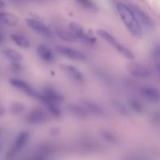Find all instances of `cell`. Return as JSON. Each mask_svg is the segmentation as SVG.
I'll use <instances>...</instances> for the list:
<instances>
[{
	"mask_svg": "<svg viewBox=\"0 0 160 160\" xmlns=\"http://www.w3.org/2000/svg\"><path fill=\"white\" fill-rule=\"evenodd\" d=\"M29 136V132L27 131H24L21 132L19 135L18 136V138L16 139V141L14 142V149L13 151L15 152L21 149L22 147L24 145L27 140L28 139Z\"/></svg>",
	"mask_w": 160,
	"mask_h": 160,
	"instance_id": "cell-17",
	"label": "cell"
},
{
	"mask_svg": "<svg viewBox=\"0 0 160 160\" xmlns=\"http://www.w3.org/2000/svg\"><path fill=\"white\" fill-rule=\"evenodd\" d=\"M46 119L45 114L41 111H34L29 114L28 120L32 123H42Z\"/></svg>",
	"mask_w": 160,
	"mask_h": 160,
	"instance_id": "cell-19",
	"label": "cell"
},
{
	"mask_svg": "<svg viewBox=\"0 0 160 160\" xmlns=\"http://www.w3.org/2000/svg\"><path fill=\"white\" fill-rule=\"evenodd\" d=\"M10 68L14 73H21L23 71L22 65L18 62H12L10 64Z\"/></svg>",
	"mask_w": 160,
	"mask_h": 160,
	"instance_id": "cell-22",
	"label": "cell"
},
{
	"mask_svg": "<svg viewBox=\"0 0 160 160\" xmlns=\"http://www.w3.org/2000/svg\"><path fill=\"white\" fill-rule=\"evenodd\" d=\"M3 39H4L3 36H2V33L0 32V43H1L3 41Z\"/></svg>",
	"mask_w": 160,
	"mask_h": 160,
	"instance_id": "cell-26",
	"label": "cell"
},
{
	"mask_svg": "<svg viewBox=\"0 0 160 160\" xmlns=\"http://www.w3.org/2000/svg\"><path fill=\"white\" fill-rule=\"evenodd\" d=\"M55 32L58 38L64 41L74 42L77 41L75 36L72 34L69 29H66L61 28H57L55 29Z\"/></svg>",
	"mask_w": 160,
	"mask_h": 160,
	"instance_id": "cell-12",
	"label": "cell"
},
{
	"mask_svg": "<svg viewBox=\"0 0 160 160\" xmlns=\"http://www.w3.org/2000/svg\"><path fill=\"white\" fill-rule=\"evenodd\" d=\"M97 33L99 37L106 41L108 44L114 47V48L119 52L121 55L129 60H134V56L132 52L123 44L119 43L116 39L108 32L103 29H99L97 31Z\"/></svg>",
	"mask_w": 160,
	"mask_h": 160,
	"instance_id": "cell-2",
	"label": "cell"
},
{
	"mask_svg": "<svg viewBox=\"0 0 160 160\" xmlns=\"http://www.w3.org/2000/svg\"><path fill=\"white\" fill-rule=\"evenodd\" d=\"M24 105L22 103L18 102L12 103L10 107L11 111L14 114L19 113L22 112L24 110Z\"/></svg>",
	"mask_w": 160,
	"mask_h": 160,
	"instance_id": "cell-21",
	"label": "cell"
},
{
	"mask_svg": "<svg viewBox=\"0 0 160 160\" xmlns=\"http://www.w3.org/2000/svg\"><path fill=\"white\" fill-rule=\"evenodd\" d=\"M43 94L48 99L54 103L61 102L63 99L62 96L59 92L50 88H44L43 89Z\"/></svg>",
	"mask_w": 160,
	"mask_h": 160,
	"instance_id": "cell-13",
	"label": "cell"
},
{
	"mask_svg": "<svg viewBox=\"0 0 160 160\" xmlns=\"http://www.w3.org/2000/svg\"><path fill=\"white\" fill-rule=\"evenodd\" d=\"M69 29L75 36L77 41L79 40L89 46H93L96 43V38L86 32L78 23L75 22H71L69 25Z\"/></svg>",
	"mask_w": 160,
	"mask_h": 160,
	"instance_id": "cell-3",
	"label": "cell"
},
{
	"mask_svg": "<svg viewBox=\"0 0 160 160\" xmlns=\"http://www.w3.org/2000/svg\"><path fill=\"white\" fill-rule=\"evenodd\" d=\"M4 2L2 0H0V8H2L4 6Z\"/></svg>",
	"mask_w": 160,
	"mask_h": 160,
	"instance_id": "cell-25",
	"label": "cell"
},
{
	"mask_svg": "<svg viewBox=\"0 0 160 160\" xmlns=\"http://www.w3.org/2000/svg\"><path fill=\"white\" fill-rule=\"evenodd\" d=\"M4 113V108H3L2 106H0V116H2V115H3Z\"/></svg>",
	"mask_w": 160,
	"mask_h": 160,
	"instance_id": "cell-24",
	"label": "cell"
},
{
	"mask_svg": "<svg viewBox=\"0 0 160 160\" xmlns=\"http://www.w3.org/2000/svg\"><path fill=\"white\" fill-rule=\"evenodd\" d=\"M127 4L134 13L141 27L143 26L145 29L149 31L153 29L154 28V22L151 17L144 10L134 4L128 3Z\"/></svg>",
	"mask_w": 160,
	"mask_h": 160,
	"instance_id": "cell-4",
	"label": "cell"
},
{
	"mask_svg": "<svg viewBox=\"0 0 160 160\" xmlns=\"http://www.w3.org/2000/svg\"><path fill=\"white\" fill-rule=\"evenodd\" d=\"M9 83L16 89L23 91L29 96L32 98H38L40 94L35 89H34L28 82L24 80L19 79H9Z\"/></svg>",
	"mask_w": 160,
	"mask_h": 160,
	"instance_id": "cell-8",
	"label": "cell"
},
{
	"mask_svg": "<svg viewBox=\"0 0 160 160\" xmlns=\"http://www.w3.org/2000/svg\"><path fill=\"white\" fill-rule=\"evenodd\" d=\"M2 53L7 59L11 60L12 62H20L23 59V56L21 54L12 49H5L2 51Z\"/></svg>",
	"mask_w": 160,
	"mask_h": 160,
	"instance_id": "cell-16",
	"label": "cell"
},
{
	"mask_svg": "<svg viewBox=\"0 0 160 160\" xmlns=\"http://www.w3.org/2000/svg\"><path fill=\"white\" fill-rule=\"evenodd\" d=\"M0 21L9 26H15L18 23L19 19L12 13L0 12Z\"/></svg>",
	"mask_w": 160,
	"mask_h": 160,
	"instance_id": "cell-14",
	"label": "cell"
},
{
	"mask_svg": "<svg viewBox=\"0 0 160 160\" xmlns=\"http://www.w3.org/2000/svg\"><path fill=\"white\" fill-rule=\"evenodd\" d=\"M56 51L61 55L76 61H84L87 59L88 57L83 52L66 46L57 45L55 47Z\"/></svg>",
	"mask_w": 160,
	"mask_h": 160,
	"instance_id": "cell-5",
	"label": "cell"
},
{
	"mask_svg": "<svg viewBox=\"0 0 160 160\" xmlns=\"http://www.w3.org/2000/svg\"><path fill=\"white\" fill-rule=\"evenodd\" d=\"M151 55L155 63L160 62V44H155L152 47Z\"/></svg>",
	"mask_w": 160,
	"mask_h": 160,
	"instance_id": "cell-20",
	"label": "cell"
},
{
	"mask_svg": "<svg viewBox=\"0 0 160 160\" xmlns=\"http://www.w3.org/2000/svg\"><path fill=\"white\" fill-rule=\"evenodd\" d=\"M155 67H156V71H157L158 74L160 76V62H156L155 63Z\"/></svg>",
	"mask_w": 160,
	"mask_h": 160,
	"instance_id": "cell-23",
	"label": "cell"
},
{
	"mask_svg": "<svg viewBox=\"0 0 160 160\" xmlns=\"http://www.w3.org/2000/svg\"><path fill=\"white\" fill-rule=\"evenodd\" d=\"M141 92L146 98L154 101L160 100V91L156 88L149 86H143L141 89Z\"/></svg>",
	"mask_w": 160,
	"mask_h": 160,
	"instance_id": "cell-11",
	"label": "cell"
},
{
	"mask_svg": "<svg viewBox=\"0 0 160 160\" xmlns=\"http://www.w3.org/2000/svg\"><path fill=\"white\" fill-rule=\"evenodd\" d=\"M38 56L44 61L51 62L54 59V54L53 51L46 44H39L36 49Z\"/></svg>",
	"mask_w": 160,
	"mask_h": 160,
	"instance_id": "cell-10",
	"label": "cell"
},
{
	"mask_svg": "<svg viewBox=\"0 0 160 160\" xmlns=\"http://www.w3.org/2000/svg\"><path fill=\"white\" fill-rule=\"evenodd\" d=\"M12 40L18 46L23 49H28L30 47L29 41L24 36L19 34H12L11 35Z\"/></svg>",
	"mask_w": 160,
	"mask_h": 160,
	"instance_id": "cell-15",
	"label": "cell"
},
{
	"mask_svg": "<svg viewBox=\"0 0 160 160\" xmlns=\"http://www.w3.org/2000/svg\"><path fill=\"white\" fill-rule=\"evenodd\" d=\"M76 2L83 9L91 12L98 11V6L94 0H76Z\"/></svg>",
	"mask_w": 160,
	"mask_h": 160,
	"instance_id": "cell-18",
	"label": "cell"
},
{
	"mask_svg": "<svg viewBox=\"0 0 160 160\" xmlns=\"http://www.w3.org/2000/svg\"><path fill=\"white\" fill-rule=\"evenodd\" d=\"M59 67L62 71L72 79L79 82L83 81L84 78L82 73L74 66L68 64H61Z\"/></svg>",
	"mask_w": 160,
	"mask_h": 160,
	"instance_id": "cell-9",
	"label": "cell"
},
{
	"mask_svg": "<svg viewBox=\"0 0 160 160\" xmlns=\"http://www.w3.org/2000/svg\"><path fill=\"white\" fill-rule=\"evenodd\" d=\"M116 9L121 19L129 32L136 38H142V27L128 4L118 2L116 4Z\"/></svg>",
	"mask_w": 160,
	"mask_h": 160,
	"instance_id": "cell-1",
	"label": "cell"
},
{
	"mask_svg": "<svg viewBox=\"0 0 160 160\" xmlns=\"http://www.w3.org/2000/svg\"><path fill=\"white\" fill-rule=\"evenodd\" d=\"M26 21L28 26L34 31L48 38H52L53 37L54 35L52 31L41 21L32 18H28L26 19Z\"/></svg>",
	"mask_w": 160,
	"mask_h": 160,
	"instance_id": "cell-7",
	"label": "cell"
},
{
	"mask_svg": "<svg viewBox=\"0 0 160 160\" xmlns=\"http://www.w3.org/2000/svg\"><path fill=\"white\" fill-rule=\"evenodd\" d=\"M11 1L14 2H16V3H19L21 1V0H11Z\"/></svg>",
	"mask_w": 160,
	"mask_h": 160,
	"instance_id": "cell-27",
	"label": "cell"
},
{
	"mask_svg": "<svg viewBox=\"0 0 160 160\" xmlns=\"http://www.w3.org/2000/svg\"><path fill=\"white\" fill-rule=\"evenodd\" d=\"M127 70L132 76L136 78H147L152 74L148 67L137 62L129 63L127 66Z\"/></svg>",
	"mask_w": 160,
	"mask_h": 160,
	"instance_id": "cell-6",
	"label": "cell"
}]
</instances>
